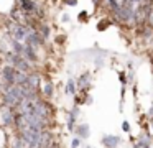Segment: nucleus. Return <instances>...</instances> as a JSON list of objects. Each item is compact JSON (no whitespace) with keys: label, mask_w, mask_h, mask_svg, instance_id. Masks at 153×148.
Here are the masks:
<instances>
[{"label":"nucleus","mask_w":153,"mask_h":148,"mask_svg":"<svg viewBox=\"0 0 153 148\" xmlns=\"http://www.w3.org/2000/svg\"><path fill=\"white\" fill-rule=\"evenodd\" d=\"M145 148H152V147H145Z\"/></svg>","instance_id":"nucleus-19"},{"label":"nucleus","mask_w":153,"mask_h":148,"mask_svg":"<svg viewBox=\"0 0 153 148\" xmlns=\"http://www.w3.org/2000/svg\"><path fill=\"white\" fill-rule=\"evenodd\" d=\"M61 20H63V22H64V23H66V22H69V20H71V16H69V15H68V13H64V15H63V16H61Z\"/></svg>","instance_id":"nucleus-16"},{"label":"nucleus","mask_w":153,"mask_h":148,"mask_svg":"<svg viewBox=\"0 0 153 148\" xmlns=\"http://www.w3.org/2000/svg\"><path fill=\"white\" fill-rule=\"evenodd\" d=\"M41 94H43L46 99L53 97V95H54V86H53V82H51V81L45 82V84L41 86Z\"/></svg>","instance_id":"nucleus-6"},{"label":"nucleus","mask_w":153,"mask_h":148,"mask_svg":"<svg viewBox=\"0 0 153 148\" xmlns=\"http://www.w3.org/2000/svg\"><path fill=\"white\" fill-rule=\"evenodd\" d=\"M146 117H148V120H152V118H153V104H152V107H150V110H148V114H146Z\"/></svg>","instance_id":"nucleus-15"},{"label":"nucleus","mask_w":153,"mask_h":148,"mask_svg":"<svg viewBox=\"0 0 153 148\" xmlns=\"http://www.w3.org/2000/svg\"><path fill=\"white\" fill-rule=\"evenodd\" d=\"M79 112H81L79 105H74V107L68 112V122H66V125H68V130H69V132L76 130V122H77V118H79V115H81Z\"/></svg>","instance_id":"nucleus-2"},{"label":"nucleus","mask_w":153,"mask_h":148,"mask_svg":"<svg viewBox=\"0 0 153 148\" xmlns=\"http://www.w3.org/2000/svg\"><path fill=\"white\" fill-rule=\"evenodd\" d=\"M38 31H40V35L43 36L45 41H48V39H50V36H51V28H50V25H46V23L41 22L40 25H38Z\"/></svg>","instance_id":"nucleus-8"},{"label":"nucleus","mask_w":153,"mask_h":148,"mask_svg":"<svg viewBox=\"0 0 153 148\" xmlns=\"http://www.w3.org/2000/svg\"><path fill=\"white\" fill-rule=\"evenodd\" d=\"M77 84V89H79L81 92H86L87 89H91V84H92V76L89 74V72H84V74L79 76V79L76 81Z\"/></svg>","instance_id":"nucleus-4"},{"label":"nucleus","mask_w":153,"mask_h":148,"mask_svg":"<svg viewBox=\"0 0 153 148\" xmlns=\"http://www.w3.org/2000/svg\"><path fill=\"white\" fill-rule=\"evenodd\" d=\"M76 137H79L81 140H87L91 137V127L87 123H79L76 125V130H74Z\"/></svg>","instance_id":"nucleus-5"},{"label":"nucleus","mask_w":153,"mask_h":148,"mask_svg":"<svg viewBox=\"0 0 153 148\" xmlns=\"http://www.w3.org/2000/svg\"><path fill=\"white\" fill-rule=\"evenodd\" d=\"M119 81L122 82V86H125V84H127V74H125L123 71H120V72H119Z\"/></svg>","instance_id":"nucleus-12"},{"label":"nucleus","mask_w":153,"mask_h":148,"mask_svg":"<svg viewBox=\"0 0 153 148\" xmlns=\"http://www.w3.org/2000/svg\"><path fill=\"white\" fill-rule=\"evenodd\" d=\"M102 145L104 148H119L122 143V138L119 135H102Z\"/></svg>","instance_id":"nucleus-3"},{"label":"nucleus","mask_w":153,"mask_h":148,"mask_svg":"<svg viewBox=\"0 0 153 148\" xmlns=\"http://www.w3.org/2000/svg\"><path fill=\"white\" fill-rule=\"evenodd\" d=\"M64 92H66L68 95H76L77 94V84H76V81H74L73 77L68 79L66 87H64Z\"/></svg>","instance_id":"nucleus-7"},{"label":"nucleus","mask_w":153,"mask_h":148,"mask_svg":"<svg viewBox=\"0 0 153 148\" xmlns=\"http://www.w3.org/2000/svg\"><path fill=\"white\" fill-rule=\"evenodd\" d=\"M86 148H94V147H91V145H86Z\"/></svg>","instance_id":"nucleus-18"},{"label":"nucleus","mask_w":153,"mask_h":148,"mask_svg":"<svg viewBox=\"0 0 153 148\" xmlns=\"http://www.w3.org/2000/svg\"><path fill=\"white\" fill-rule=\"evenodd\" d=\"M112 25V20H102V23H99V25H97V30H99V31H104V30L107 28V26H110Z\"/></svg>","instance_id":"nucleus-9"},{"label":"nucleus","mask_w":153,"mask_h":148,"mask_svg":"<svg viewBox=\"0 0 153 148\" xmlns=\"http://www.w3.org/2000/svg\"><path fill=\"white\" fill-rule=\"evenodd\" d=\"M4 59H5V64L15 68L17 71L27 72V74H28V72H33V68H35V66L31 64V62H28L27 59H25L22 54H18V53L8 51L7 54H4Z\"/></svg>","instance_id":"nucleus-1"},{"label":"nucleus","mask_w":153,"mask_h":148,"mask_svg":"<svg viewBox=\"0 0 153 148\" xmlns=\"http://www.w3.org/2000/svg\"><path fill=\"white\" fill-rule=\"evenodd\" d=\"M148 123H150V127H152V130H153V118H152V120H148Z\"/></svg>","instance_id":"nucleus-17"},{"label":"nucleus","mask_w":153,"mask_h":148,"mask_svg":"<svg viewBox=\"0 0 153 148\" xmlns=\"http://www.w3.org/2000/svg\"><path fill=\"white\" fill-rule=\"evenodd\" d=\"M122 130H123V132H127V133L130 132V123H128L127 120H123V122H122Z\"/></svg>","instance_id":"nucleus-13"},{"label":"nucleus","mask_w":153,"mask_h":148,"mask_svg":"<svg viewBox=\"0 0 153 148\" xmlns=\"http://www.w3.org/2000/svg\"><path fill=\"white\" fill-rule=\"evenodd\" d=\"M64 3L69 5V7H76L77 5V0H64Z\"/></svg>","instance_id":"nucleus-14"},{"label":"nucleus","mask_w":153,"mask_h":148,"mask_svg":"<svg viewBox=\"0 0 153 148\" xmlns=\"http://www.w3.org/2000/svg\"><path fill=\"white\" fill-rule=\"evenodd\" d=\"M81 143H82V140H81L79 137H74L73 140H71V148H79Z\"/></svg>","instance_id":"nucleus-10"},{"label":"nucleus","mask_w":153,"mask_h":148,"mask_svg":"<svg viewBox=\"0 0 153 148\" xmlns=\"http://www.w3.org/2000/svg\"><path fill=\"white\" fill-rule=\"evenodd\" d=\"M77 20H79L81 23H87V20H89V13H87V12H81L79 16H77Z\"/></svg>","instance_id":"nucleus-11"}]
</instances>
